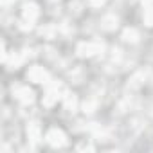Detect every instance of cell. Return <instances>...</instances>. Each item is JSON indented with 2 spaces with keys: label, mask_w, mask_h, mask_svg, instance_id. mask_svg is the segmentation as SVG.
Here are the masks:
<instances>
[{
  "label": "cell",
  "mask_w": 153,
  "mask_h": 153,
  "mask_svg": "<svg viewBox=\"0 0 153 153\" xmlns=\"http://www.w3.org/2000/svg\"><path fill=\"white\" fill-rule=\"evenodd\" d=\"M88 2H90V6H92V7H101V6L106 2V0H88Z\"/></svg>",
  "instance_id": "obj_13"
},
{
  "label": "cell",
  "mask_w": 153,
  "mask_h": 153,
  "mask_svg": "<svg viewBox=\"0 0 153 153\" xmlns=\"http://www.w3.org/2000/svg\"><path fill=\"white\" fill-rule=\"evenodd\" d=\"M63 92H65L63 85H52V87L47 90V94L43 96V106H52L59 97H63V96H61Z\"/></svg>",
  "instance_id": "obj_2"
},
{
  "label": "cell",
  "mask_w": 153,
  "mask_h": 153,
  "mask_svg": "<svg viewBox=\"0 0 153 153\" xmlns=\"http://www.w3.org/2000/svg\"><path fill=\"white\" fill-rule=\"evenodd\" d=\"M103 43L99 42H85V43H79L78 45V56L81 58H92V56H97L99 52H103Z\"/></svg>",
  "instance_id": "obj_1"
},
{
  "label": "cell",
  "mask_w": 153,
  "mask_h": 153,
  "mask_svg": "<svg viewBox=\"0 0 153 153\" xmlns=\"http://www.w3.org/2000/svg\"><path fill=\"white\" fill-rule=\"evenodd\" d=\"M27 78L33 81V83H47L49 81V72L43 68V67H31V70L27 72Z\"/></svg>",
  "instance_id": "obj_4"
},
{
  "label": "cell",
  "mask_w": 153,
  "mask_h": 153,
  "mask_svg": "<svg viewBox=\"0 0 153 153\" xmlns=\"http://www.w3.org/2000/svg\"><path fill=\"white\" fill-rule=\"evenodd\" d=\"M117 16H114V15H108V16H105L103 18V29H106V31H114L115 27H117Z\"/></svg>",
  "instance_id": "obj_9"
},
{
  "label": "cell",
  "mask_w": 153,
  "mask_h": 153,
  "mask_svg": "<svg viewBox=\"0 0 153 153\" xmlns=\"http://www.w3.org/2000/svg\"><path fill=\"white\" fill-rule=\"evenodd\" d=\"M79 149H83V151H92V149H94V146H92V144H88V142H83V144H79Z\"/></svg>",
  "instance_id": "obj_14"
},
{
  "label": "cell",
  "mask_w": 153,
  "mask_h": 153,
  "mask_svg": "<svg viewBox=\"0 0 153 153\" xmlns=\"http://www.w3.org/2000/svg\"><path fill=\"white\" fill-rule=\"evenodd\" d=\"M11 2H13V0H0V4H2L4 7H7V6H9Z\"/></svg>",
  "instance_id": "obj_15"
},
{
  "label": "cell",
  "mask_w": 153,
  "mask_h": 153,
  "mask_svg": "<svg viewBox=\"0 0 153 153\" xmlns=\"http://www.w3.org/2000/svg\"><path fill=\"white\" fill-rule=\"evenodd\" d=\"M63 105H65V108H67L68 112H74L76 106H78V99H76L74 94H65V96H63Z\"/></svg>",
  "instance_id": "obj_8"
},
{
  "label": "cell",
  "mask_w": 153,
  "mask_h": 153,
  "mask_svg": "<svg viewBox=\"0 0 153 153\" xmlns=\"http://www.w3.org/2000/svg\"><path fill=\"white\" fill-rule=\"evenodd\" d=\"M144 24L148 27H153V6L144 11Z\"/></svg>",
  "instance_id": "obj_11"
},
{
  "label": "cell",
  "mask_w": 153,
  "mask_h": 153,
  "mask_svg": "<svg viewBox=\"0 0 153 153\" xmlns=\"http://www.w3.org/2000/svg\"><path fill=\"white\" fill-rule=\"evenodd\" d=\"M47 142L52 146V148H63L65 144H67V137H65V133L61 131V130H58V128H52L49 133H47Z\"/></svg>",
  "instance_id": "obj_3"
},
{
  "label": "cell",
  "mask_w": 153,
  "mask_h": 153,
  "mask_svg": "<svg viewBox=\"0 0 153 153\" xmlns=\"http://www.w3.org/2000/svg\"><path fill=\"white\" fill-rule=\"evenodd\" d=\"M94 108H96V101H85L83 103V110L85 112H94Z\"/></svg>",
  "instance_id": "obj_12"
},
{
  "label": "cell",
  "mask_w": 153,
  "mask_h": 153,
  "mask_svg": "<svg viewBox=\"0 0 153 153\" xmlns=\"http://www.w3.org/2000/svg\"><path fill=\"white\" fill-rule=\"evenodd\" d=\"M123 38H124V42L137 43V42H139V31H137V29H133V27H131V29L128 27V29L123 33Z\"/></svg>",
  "instance_id": "obj_10"
},
{
  "label": "cell",
  "mask_w": 153,
  "mask_h": 153,
  "mask_svg": "<svg viewBox=\"0 0 153 153\" xmlns=\"http://www.w3.org/2000/svg\"><path fill=\"white\" fill-rule=\"evenodd\" d=\"M40 15V7L36 4H25L24 6V20L27 22H34Z\"/></svg>",
  "instance_id": "obj_6"
},
{
  "label": "cell",
  "mask_w": 153,
  "mask_h": 153,
  "mask_svg": "<svg viewBox=\"0 0 153 153\" xmlns=\"http://www.w3.org/2000/svg\"><path fill=\"white\" fill-rule=\"evenodd\" d=\"M27 137H29V140L34 142V144L42 140V128H40L38 123H31V124L27 126Z\"/></svg>",
  "instance_id": "obj_7"
},
{
  "label": "cell",
  "mask_w": 153,
  "mask_h": 153,
  "mask_svg": "<svg viewBox=\"0 0 153 153\" xmlns=\"http://www.w3.org/2000/svg\"><path fill=\"white\" fill-rule=\"evenodd\" d=\"M15 96H16V97H18V101H20V103H24V105H29V103H33V101H34V92H33L29 87H20V88H16Z\"/></svg>",
  "instance_id": "obj_5"
},
{
  "label": "cell",
  "mask_w": 153,
  "mask_h": 153,
  "mask_svg": "<svg viewBox=\"0 0 153 153\" xmlns=\"http://www.w3.org/2000/svg\"><path fill=\"white\" fill-rule=\"evenodd\" d=\"M142 4L148 6V7H151V6H153V0H142Z\"/></svg>",
  "instance_id": "obj_16"
}]
</instances>
